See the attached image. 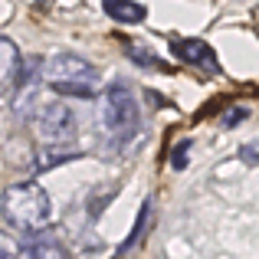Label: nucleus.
I'll return each instance as SVG.
<instances>
[{"label":"nucleus","instance_id":"nucleus-2","mask_svg":"<svg viewBox=\"0 0 259 259\" xmlns=\"http://www.w3.org/2000/svg\"><path fill=\"white\" fill-rule=\"evenodd\" d=\"M99 125L115 145H125L138 132V102L125 82H112L99 95Z\"/></svg>","mask_w":259,"mask_h":259},{"label":"nucleus","instance_id":"nucleus-5","mask_svg":"<svg viewBox=\"0 0 259 259\" xmlns=\"http://www.w3.org/2000/svg\"><path fill=\"white\" fill-rule=\"evenodd\" d=\"M17 249H20L17 256H33V259H39V256H50V259L53 256H69V253H66V246H63V240H59L50 227L26 233L23 240L17 243Z\"/></svg>","mask_w":259,"mask_h":259},{"label":"nucleus","instance_id":"nucleus-1","mask_svg":"<svg viewBox=\"0 0 259 259\" xmlns=\"http://www.w3.org/2000/svg\"><path fill=\"white\" fill-rule=\"evenodd\" d=\"M0 213L20 233H33V230H43L50 223L53 203H50V194L36 181H23V184H13V187L4 190Z\"/></svg>","mask_w":259,"mask_h":259},{"label":"nucleus","instance_id":"nucleus-4","mask_svg":"<svg viewBox=\"0 0 259 259\" xmlns=\"http://www.w3.org/2000/svg\"><path fill=\"white\" fill-rule=\"evenodd\" d=\"M39 141L50 148H66L69 141H76V115L69 112V108L63 105V102H56V105H46L43 112H39Z\"/></svg>","mask_w":259,"mask_h":259},{"label":"nucleus","instance_id":"nucleus-8","mask_svg":"<svg viewBox=\"0 0 259 259\" xmlns=\"http://www.w3.org/2000/svg\"><path fill=\"white\" fill-rule=\"evenodd\" d=\"M102 7L115 23H141L148 17V10L141 4H135V0H102Z\"/></svg>","mask_w":259,"mask_h":259},{"label":"nucleus","instance_id":"nucleus-3","mask_svg":"<svg viewBox=\"0 0 259 259\" xmlns=\"http://www.w3.org/2000/svg\"><path fill=\"white\" fill-rule=\"evenodd\" d=\"M43 82L59 95H72V99H92L95 85H99V72L92 69V63H85L76 53H59L46 63Z\"/></svg>","mask_w":259,"mask_h":259},{"label":"nucleus","instance_id":"nucleus-9","mask_svg":"<svg viewBox=\"0 0 259 259\" xmlns=\"http://www.w3.org/2000/svg\"><path fill=\"white\" fill-rule=\"evenodd\" d=\"M20 249H17V243L10 240V236H4L0 233V259H10V256H17Z\"/></svg>","mask_w":259,"mask_h":259},{"label":"nucleus","instance_id":"nucleus-11","mask_svg":"<svg viewBox=\"0 0 259 259\" xmlns=\"http://www.w3.org/2000/svg\"><path fill=\"white\" fill-rule=\"evenodd\" d=\"M187 141H181V145H177V154H174V158H171V164L174 167H184V164H187Z\"/></svg>","mask_w":259,"mask_h":259},{"label":"nucleus","instance_id":"nucleus-7","mask_svg":"<svg viewBox=\"0 0 259 259\" xmlns=\"http://www.w3.org/2000/svg\"><path fill=\"white\" fill-rule=\"evenodd\" d=\"M171 53L181 63H190V66H207L210 72L217 69V56H213V50H210L203 39H171Z\"/></svg>","mask_w":259,"mask_h":259},{"label":"nucleus","instance_id":"nucleus-10","mask_svg":"<svg viewBox=\"0 0 259 259\" xmlns=\"http://www.w3.org/2000/svg\"><path fill=\"white\" fill-rule=\"evenodd\" d=\"M240 158H243V164L256 167V161H259V154H256V141H253V145H243V148H240Z\"/></svg>","mask_w":259,"mask_h":259},{"label":"nucleus","instance_id":"nucleus-6","mask_svg":"<svg viewBox=\"0 0 259 259\" xmlns=\"http://www.w3.org/2000/svg\"><path fill=\"white\" fill-rule=\"evenodd\" d=\"M20 79H23V56H20L13 39L0 36V95L17 89Z\"/></svg>","mask_w":259,"mask_h":259}]
</instances>
